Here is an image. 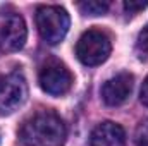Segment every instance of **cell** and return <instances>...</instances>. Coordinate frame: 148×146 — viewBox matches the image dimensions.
Here are the masks:
<instances>
[{
  "mask_svg": "<svg viewBox=\"0 0 148 146\" xmlns=\"http://www.w3.org/2000/svg\"><path fill=\"white\" fill-rule=\"evenodd\" d=\"M19 136L28 146H62L67 131L66 124L55 112L43 110L24 120Z\"/></svg>",
  "mask_w": 148,
  "mask_h": 146,
  "instance_id": "obj_1",
  "label": "cell"
},
{
  "mask_svg": "<svg viewBox=\"0 0 148 146\" xmlns=\"http://www.w3.org/2000/svg\"><path fill=\"white\" fill-rule=\"evenodd\" d=\"M69 24V14L59 5H41L36 9L38 33L50 45H57L66 38Z\"/></svg>",
  "mask_w": 148,
  "mask_h": 146,
  "instance_id": "obj_2",
  "label": "cell"
},
{
  "mask_svg": "<svg viewBox=\"0 0 148 146\" xmlns=\"http://www.w3.org/2000/svg\"><path fill=\"white\" fill-rule=\"evenodd\" d=\"M112 52L110 38L100 29H88L76 45V55L84 65L103 64Z\"/></svg>",
  "mask_w": 148,
  "mask_h": 146,
  "instance_id": "obj_3",
  "label": "cell"
},
{
  "mask_svg": "<svg viewBox=\"0 0 148 146\" xmlns=\"http://www.w3.org/2000/svg\"><path fill=\"white\" fill-rule=\"evenodd\" d=\"M38 81L45 93H48L52 96H60L71 89L74 77L71 71L60 60L50 59L41 65L40 74H38Z\"/></svg>",
  "mask_w": 148,
  "mask_h": 146,
  "instance_id": "obj_4",
  "label": "cell"
},
{
  "mask_svg": "<svg viewBox=\"0 0 148 146\" xmlns=\"http://www.w3.org/2000/svg\"><path fill=\"white\" fill-rule=\"evenodd\" d=\"M28 98V84L24 76L10 72L0 76V115H9L19 108Z\"/></svg>",
  "mask_w": 148,
  "mask_h": 146,
  "instance_id": "obj_5",
  "label": "cell"
},
{
  "mask_svg": "<svg viewBox=\"0 0 148 146\" xmlns=\"http://www.w3.org/2000/svg\"><path fill=\"white\" fill-rule=\"evenodd\" d=\"M28 29L23 16L14 10L0 12V52H17L24 46Z\"/></svg>",
  "mask_w": 148,
  "mask_h": 146,
  "instance_id": "obj_6",
  "label": "cell"
},
{
  "mask_svg": "<svg viewBox=\"0 0 148 146\" xmlns=\"http://www.w3.org/2000/svg\"><path fill=\"white\" fill-rule=\"evenodd\" d=\"M133 83L134 77L129 72H121L117 76L110 77L109 81H105V84L102 86V100L109 105V107H119L122 105L131 91H133Z\"/></svg>",
  "mask_w": 148,
  "mask_h": 146,
  "instance_id": "obj_7",
  "label": "cell"
},
{
  "mask_svg": "<svg viewBox=\"0 0 148 146\" xmlns=\"http://www.w3.org/2000/svg\"><path fill=\"white\" fill-rule=\"evenodd\" d=\"M90 146H126V132L115 122H102L91 131Z\"/></svg>",
  "mask_w": 148,
  "mask_h": 146,
  "instance_id": "obj_8",
  "label": "cell"
},
{
  "mask_svg": "<svg viewBox=\"0 0 148 146\" xmlns=\"http://www.w3.org/2000/svg\"><path fill=\"white\" fill-rule=\"evenodd\" d=\"M109 7H110L109 2H98V0H88L77 3V9L86 16H102L109 10Z\"/></svg>",
  "mask_w": 148,
  "mask_h": 146,
  "instance_id": "obj_9",
  "label": "cell"
},
{
  "mask_svg": "<svg viewBox=\"0 0 148 146\" xmlns=\"http://www.w3.org/2000/svg\"><path fill=\"white\" fill-rule=\"evenodd\" d=\"M136 146H148V120L141 122L136 129Z\"/></svg>",
  "mask_w": 148,
  "mask_h": 146,
  "instance_id": "obj_10",
  "label": "cell"
},
{
  "mask_svg": "<svg viewBox=\"0 0 148 146\" xmlns=\"http://www.w3.org/2000/svg\"><path fill=\"white\" fill-rule=\"evenodd\" d=\"M148 7V2H134V0H129V2H124V9L126 12L129 14H138L140 10L147 9Z\"/></svg>",
  "mask_w": 148,
  "mask_h": 146,
  "instance_id": "obj_11",
  "label": "cell"
},
{
  "mask_svg": "<svg viewBox=\"0 0 148 146\" xmlns=\"http://www.w3.org/2000/svg\"><path fill=\"white\" fill-rule=\"evenodd\" d=\"M138 50L143 52V53H148V24L141 29V33L138 35V43H136Z\"/></svg>",
  "mask_w": 148,
  "mask_h": 146,
  "instance_id": "obj_12",
  "label": "cell"
},
{
  "mask_svg": "<svg viewBox=\"0 0 148 146\" xmlns=\"http://www.w3.org/2000/svg\"><path fill=\"white\" fill-rule=\"evenodd\" d=\"M140 100H141L143 105L148 107V76H147V79L143 81V86H141V91H140Z\"/></svg>",
  "mask_w": 148,
  "mask_h": 146,
  "instance_id": "obj_13",
  "label": "cell"
}]
</instances>
